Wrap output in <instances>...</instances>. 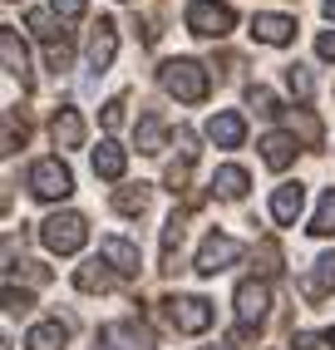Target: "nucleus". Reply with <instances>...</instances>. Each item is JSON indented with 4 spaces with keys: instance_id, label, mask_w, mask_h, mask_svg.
Masks as SVG:
<instances>
[{
    "instance_id": "obj_6",
    "label": "nucleus",
    "mask_w": 335,
    "mask_h": 350,
    "mask_svg": "<svg viewBox=\"0 0 335 350\" xmlns=\"http://www.w3.org/2000/svg\"><path fill=\"white\" fill-rule=\"evenodd\" d=\"M237 256H242V242L237 237H222V232H212V237L198 247V271L202 276H217V271H227Z\"/></svg>"
},
{
    "instance_id": "obj_26",
    "label": "nucleus",
    "mask_w": 335,
    "mask_h": 350,
    "mask_svg": "<svg viewBox=\"0 0 335 350\" xmlns=\"http://www.w3.org/2000/svg\"><path fill=\"white\" fill-rule=\"evenodd\" d=\"M256 271H261V276H276V271H281V247H276V242H261V247H256Z\"/></svg>"
},
{
    "instance_id": "obj_20",
    "label": "nucleus",
    "mask_w": 335,
    "mask_h": 350,
    "mask_svg": "<svg viewBox=\"0 0 335 350\" xmlns=\"http://www.w3.org/2000/svg\"><path fill=\"white\" fill-rule=\"evenodd\" d=\"M168 148V124L158 113H143L138 119V153H163Z\"/></svg>"
},
{
    "instance_id": "obj_27",
    "label": "nucleus",
    "mask_w": 335,
    "mask_h": 350,
    "mask_svg": "<svg viewBox=\"0 0 335 350\" xmlns=\"http://www.w3.org/2000/svg\"><path fill=\"white\" fill-rule=\"evenodd\" d=\"M286 84H291V94H301V99H310V89H316V79H310L301 64H291V69H286Z\"/></svg>"
},
{
    "instance_id": "obj_3",
    "label": "nucleus",
    "mask_w": 335,
    "mask_h": 350,
    "mask_svg": "<svg viewBox=\"0 0 335 350\" xmlns=\"http://www.w3.org/2000/svg\"><path fill=\"white\" fill-rule=\"evenodd\" d=\"M183 20H187V30L202 35V40H222V35H232V25H237L232 5H222V0H193Z\"/></svg>"
},
{
    "instance_id": "obj_29",
    "label": "nucleus",
    "mask_w": 335,
    "mask_h": 350,
    "mask_svg": "<svg viewBox=\"0 0 335 350\" xmlns=\"http://www.w3.org/2000/svg\"><path fill=\"white\" fill-rule=\"evenodd\" d=\"M25 144V129H15V113H5V153H15Z\"/></svg>"
},
{
    "instance_id": "obj_25",
    "label": "nucleus",
    "mask_w": 335,
    "mask_h": 350,
    "mask_svg": "<svg viewBox=\"0 0 335 350\" xmlns=\"http://www.w3.org/2000/svg\"><path fill=\"white\" fill-rule=\"evenodd\" d=\"M25 25H30L44 44H59V20H55L50 10H30V15H25Z\"/></svg>"
},
{
    "instance_id": "obj_13",
    "label": "nucleus",
    "mask_w": 335,
    "mask_h": 350,
    "mask_svg": "<svg viewBox=\"0 0 335 350\" xmlns=\"http://www.w3.org/2000/svg\"><path fill=\"white\" fill-rule=\"evenodd\" d=\"M261 158H267V168H291L296 163V133H267L261 138Z\"/></svg>"
},
{
    "instance_id": "obj_19",
    "label": "nucleus",
    "mask_w": 335,
    "mask_h": 350,
    "mask_svg": "<svg viewBox=\"0 0 335 350\" xmlns=\"http://www.w3.org/2000/svg\"><path fill=\"white\" fill-rule=\"evenodd\" d=\"M247 168H237V163H227V168H217V178H212V193H217V198H227V202H237V198H242L247 193Z\"/></svg>"
},
{
    "instance_id": "obj_9",
    "label": "nucleus",
    "mask_w": 335,
    "mask_h": 350,
    "mask_svg": "<svg viewBox=\"0 0 335 350\" xmlns=\"http://www.w3.org/2000/svg\"><path fill=\"white\" fill-rule=\"evenodd\" d=\"M0 55H5V75H15L30 89V55H25V44H20V35L10 25H0Z\"/></svg>"
},
{
    "instance_id": "obj_34",
    "label": "nucleus",
    "mask_w": 335,
    "mask_h": 350,
    "mask_svg": "<svg viewBox=\"0 0 335 350\" xmlns=\"http://www.w3.org/2000/svg\"><path fill=\"white\" fill-rule=\"evenodd\" d=\"M316 55H321V59H335V30H325V35L316 40Z\"/></svg>"
},
{
    "instance_id": "obj_37",
    "label": "nucleus",
    "mask_w": 335,
    "mask_h": 350,
    "mask_svg": "<svg viewBox=\"0 0 335 350\" xmlns=\"http://www.w3.org/2000/svg\"><path fill=\"white\" fill-rule=\"evenodd\" d=\"M321 10H325V15H330V20H335V0H325V5H321Z\"/></svg>"
},
{
    "instance_id": "obj_4",
    "label": "nucleus",
    "mask_w": 335,
    "mask_h": 350,
    "mask_svg": "<svg viewBox=\"0 0 335 350\" xmlns=\"http://www.w3.org/2000/svg\"><path fill=\"white\" fill-rule=\"evenodd\" d=\"M30 193L40 202H59V198L75 193V173H69L59 158H40L35 168H30Z\"/></svg>"
},
{
    "instance_id": "obj_8",
    "label": "nucleus",
    "mask_w": 335,
    "mask_h": 350,
    "mask_svg": "<svg viewBox=\"0 0 335 350\" xmlns=\"http://www.w3.org/2000/svg\"><path fill=\"white\" fill-rule=\"evenodd\" d=\"M267 306H271L267 282H242V286H237V316H242L247 325H256L261 316H267Z\"/></svg>"
},
{
    "instance_id": "obj_23",
    "label": "nucleus",
    "mask_w": 335,
    "mask_h": 350,
    "mask_svg": "<svg viewBox=\"0 0 335 350\" xmlns=\"http://www.w3.org/2000/svg\"><path fill=\"white\" fill-rule=\"evenodd\" d=\"M306 232H316V237H330V232H335V188H325V193H321L316 217H310V227H306Z\"/></svg>"
},
{
    "instance_id": "obj_28",
    "label": "nucleus",
    "mask_w": 335,
    "mask_h": 350,
    "mask_svg": "<svg viewBox=\"0 0 335 350\" xmlns=\"http://www.w3.org/2000/svg\"><path fill=\"white\" fill-rule=\"evenodd\" d=\"M99 119H104V129H118V124H124V99H109Z\"/></svg>"
},
{
    "instance_id": "obj_14",
    "label": "nucleus",
    "mask_w": 335,
    "mask_h": 350,
    "mask_svg": "<svg viewBox=\"0 0 335 350\" xmlns=\"http://www.w3.org/2000/svg\"><path fill=\"white\" fill-rule=\"evenodd\" d=\"M99 252H104V262H109L118 276H133V271H138V247H133V242H124V237H104Z\"/></svg>"
},
{
    "instance_id": "obj_30",
    "label": "nucleus",
    "mask_w": 335,
    "mask_h": 350,
    "mask_svg": "<svg viewBox=\"0 0 335 350\" xmlns=\"http://www.w3.org/2000/svg\"><path fill=\"white\" fill-rule=\"evenodd\" d=\"M178 148H183V163L198 158V138H193V129H178Z\"/></svg>"
},
{
    "instance_id": "obj_33",
    "label": "nucleus",
    "mask_w": 335,
    "mask_h": 350,
    "mask_svg": "<svg viewBox=\"0 0 335 350\" xmlns=\"http://www.w3.org/2000/svg\"><path fill=\"white\" fill-rule=\"evenodd\" d=\"M5 311H30V291H15V286H5Z\"/></svg>"
},
{
    "instance_id": "obj_2",
    "label": "nucleus",
    "mask_w": 335,
    "mask_h": 350,
    "mask_svg": "<svg viewBox=\"0 0 335 350\" xmlns=\"http://www.w3.org/2000/svg\"><path fill=\"white\" fill-rule=\"evenodd\" d=\"M40 237H44V247L55 256H69V252H79L89 242V222L79 213H55V217L40 222Z\"/></svg>"
},
{
    "instance_id": "obj_15",
    "label": "nucleus",
    "mask_w": 335,
    "mask_h": 350,
    "mask_svg": "<svg viewBox=\"0 0 335 350\" xmlns=\"http://www.w3.org/2000/svg\"><path fill=\"white\" fill-rule=\"evenodd\" d=\"M252 35L261 40V44H286L296 35V20L291 15H256L252 20Z\"/></svg>"
},
{
    "instance_id": "obj_12",
    "label": "nucleus",
    "mask_w": 335,
    "mask_h": 350,
    "mask_svg": "<svg viewBox=\"0 0 335 350\" xmlns=\"http://www.w3.org/2000/svg\"><path fill=\"white\" fill-rule=\"evenodd\" d=\"M50 138H55V148H79V144H84V119H79V109H59L55 124H50Z\"/></svg>"
},
{
    "instance_id": "obj_10",
    "label": "nucleus",
    "mask_w": 335,
    "mask_h": 350,
    "mask_svg": "<svg viewBox=\"0 0 335 350\" xmlns=\"http://www.w3.org/2000/svg\"><path fill=\"white\" fill-rule=\"evenodd\" d=\"M301 207H306V188H301V183H281V188L271 193V217L281 227H291L301 217Z\"/></svg>"
},
{
    "instance_id": "obj_17",
    "label": "nucleus",
    "mask_w": 335,
    "mask_h": 350,
    "mask_svg": "<svg viewBox=\"0 0 335 350\" xmlns=\"http://www.w3.org/2000/svg\"><path fill=\"white\" fill-rule=\"evenodd\" d=\"M124 163H129V153L118 148L113 138H104V144L94 148V173H99V178H109V183H113V178H124Z\"/></svg>"
},
{
    "instance_id": "obj_1",
    "label": "nucleus",
    "mask_w": 335,
    "mask_h": 350,
    "mask_svg": "<svg viewBox=\"0 0 335 350\" xmlns=\"http://www.w3.org/2000/svg\"><path fill=\"white\" fill-rule=\"evenodd\" d=\"M158 75H163V89H168L173 99H183V104H202L207 89H212L207 69H202L198 59H168Z\"/></svg>"
},
{
    "instance_id": "obj_22",
    "label": "nucleus",
    "mask_w": 335,
    "mask_h": 350,
    "mask_svg": "<svg viewBox=\"0 0 335 350\" xmlns=\"http://www.w3.org/2000/svg\"><path fill=\"white\" fill-rule=\"evenodd\" d=\"M291 133L301 138V144H310V148H316L321 138H325L321 119H316V113H310V109H291Z\"/></svg>"
},
{
    "instance_id": "obj_36",
    "label": "nucleus",
    "mask_w": 335,
    "mask_h": 350,
    "mask_svg": "<svg viewBox=\"0 0 335 350\" xmlns=\"http://www.w3.org/2000/svg\"><path fill=\"white\" fill-rule=\"evenodd\" d=\"M291 350H321V336L301 331V336H291Z\"/></svg>"
},
{
    "instance_id": "obj_16",
    "label": "nucleus",
    "mask_w": 335,
    "mask_h": 350,
    "mask_svg": "<svg viewBox=\"0 0 335 350\" xmlns=\"http://www.w3.org/2000/svg\"><path fill=\"white\" fill-rule=\"evenodd\" d=\"M330 286H335V252L316 256V271H310L306 282H301V296H306V301H321Z\"/></svg>"
},
{
    "instance_id": "obj_35",
    "label": "nucleus",
    "mask_w": 335,
    "mask_h": 350,
    "mask_svg": "<svg viewBox=\"0 0 335 350\" xmlns=\"http://www.w3.org/2000/svg\"><path fill=\"white\" fill-rule=\"evenodd\" d=\"M183 183H187V163H173V168H168V188H183Z\"/></svg>"
},
{
    "instance_id": "obj_32",
    "label": "nucleus",
    "mask_w": 335,
    "mask_h": 350,
    "mask_svg": "<svg viewBox=\"0 0 335 350\" xmlns=\"http://www.w3.org/2000/svg\"><path fill=\"white\" fill-rule=\"evenodd\" d=\"M252 104H256V113H281L276 99H271V89H252Z\"/></svg>"
},
{
    "instance_id": "obj_11",
    "label": "nucleus",
    "mask_w": 335,
    "mask_h": 350,
    "mask_svg": "<svg viewBox=\"0 0 335 350\" xmlns=\"http://www.w3.org/2000/svg\"><path fill=\"white\" fill-rule=\"evenodd\" d=\"M113 50H118V30H113V20H99V25H94V35H89V64L104 69L113 64Z\"/></svg>"
},
{
    "instance_id": "obj_38",
    "label": "nucleus",
    "mask_w": 335,
    "mask_h": 350,
    "mask_svg": "<svg viewBox=\"0 0 335 350\" xmlns=\"http://www.w3.org/2000/svg\"><path fill=\"white\" fill-rule=\"evenodd\" d=\"M330 345H335V331H330Z\"/></svg>"
},
{
    "instance_id": "obj_7",
    "label": "nucleus",
    "mask_w": 335,
    "mask_h": 350,
    "mask_svg": "<svg viewBox=\"0 0 335 350\" xmlns=\"http://www.w3.org/2000/svg\"><path fill=\"white\" fill-rule=\"evenodd\" d=\"M207 138H212L217 148H242V138H247V124H242V113H232V109L212 113V119H207Z\"/></svg>"
},
{
    "instance_id": "obj_24",
    "label": "nucleus",
    "mask_w": 335,
    "mask_h": 350,
    "mask_svg": "<svg viewBox=\"0 0 335 350\" xmlns=\"http://www.w3.org/2000/svg\"><path fill=\"white\" fill-rule=\"evenodd\" d=\"M113 207H118V213H129V217H138L143 207H148V188H143V183H138V188H118Z\"/></svg>"
},
{
    "instance_id": "obj_21",
    "label": "nucleus",
    "mask_w": 335,
    "mask_h": 350,
    "mask_svg": "<svg viewBox=\"0 0 335 350\" xmlns=\"http://www.w3.org/2000/svg\"><path fill=\"white\" fill-rule=\"evenodd\" d=\"M109 282H113V267L104 262V256H94V262H84L75 271V286L79 291H109Z\"/></svg>"
},
{
    "instance_id": "obj_31",
    "label": "nucleus",
    "mask_w": 335,
    "mask_h": 350,
    "mask_svg": "<svg viewBox=\"0 0 335 350\" xmlns=\"http://www.w3.org/2000/svg\"><path fill=\"white\" fill-rule=\"evenodd\" d=\"M55 5V15H64V20H79L84 15V0H50Z\"/></svg>"
},
{
    "instance_id": "obj_5",
    "label": "nucleus",
    "mask_w": 335,
    "mask_h": 350,
    "mask_svg": "<svg viewBox=\"0 0 335 350\" xmlns=\"http://www.w3.org/2000/svg\"><path fill=\"white\" fill-rule=\"evenodd\" d=\"M163 306H168V321L187 336H198L212 325V301H202V296H168Z\"/></svg>"
},
{
    "instance_id": "obj_18",
    "label": "nucleus",
    "mask_w": 335,
    "mask_h": 350,
    "mask_svg": "<svg viewBox=\"0 0 335 350\" xmlns=\"http://www.w3.org/2000/svg\"><path fill=\"white\" fill-rule=\"evenodd\" d=\"M25 345H30V350H64V345H69V331H64L59 321H40V325H30Z\"/></svg>"
}]
</instances>
